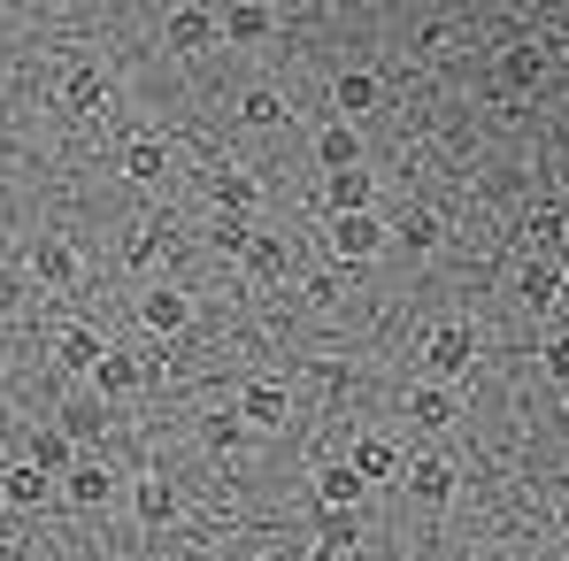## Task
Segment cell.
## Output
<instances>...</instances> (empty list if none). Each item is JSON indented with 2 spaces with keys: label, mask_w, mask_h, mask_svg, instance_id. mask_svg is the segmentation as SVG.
I'll list each match as a JSON object with an SVG mask.
<instances>
[{
  "label": "cell",
  "mask_w": 569,
  "mask_h": 561,
  "mask_svg": "<svg viewBox=\"0 0 569 561\" xmlns=\"http://www.w3.org/2000/svg\"><path fill=\"white\" fill-rule=\"evenodd\" d=\"M323 247H331L347 270H362V262H378L385 247H392V223H385L378 208H362V216H331V223H323Z\"/></svg>",
  "instance_id": "obj_2"
},
{
  "label": "cell",
  "mask_w": 569,
  "mask_h": 561,
  "mask_svg": "<svg viewBox=\"0 0 569 561\" xmlns=\"http://www.w3.org/2000/svg\"><path fill=\"white\" fill-rule=\"evenodd\" d=\"M162 39H170L178 54H208V47L223 39V16H216V8H170V16H162Z\"/></svg>",
  "instance_id": "obj_8"
},
{
  "label": "cell",
  "mask_w": 569,
  "mask_h": 561,
  "mask_svg": "<svg viewBox=\"0 0 569 561\" xmlns=\"http://www.w3.org/2000/svg\"><path fill=\"white\" fill-rule=\"evenodd\" d=\"M231 408L247 415V431H284V423H292V392H284L278 377H254V384H247Z\"/></svg>",
  "instance_id": "obj_6"
},
{
  "label": "cell",
  "mask_w": 569,
  "mask_h": 561,
  "mask_svg": "<svg viewBox=\"0 0 569 561\" xmlns=\"http://www.w3.org/2000/svg\"><path fill=\"white\" fill-rule=\"evenodd\" d=\"M400 492H408L416 508H447V500L462 492V469L447 462V454H408V469H400Z\"/></svg>",
  "instance_id": "obj_3"
},
{
  "label": "cell",
  "mask_w": 569,
  "mask_h": 561,
  "mask_svg": "<svg viewBox=\"0 0 569 561\" xmlns=\"http://www.w3.org/2000/svg\"><path fill=\"white\" fill-rule=\"evenodd\" d=\"M0 500H8V508H47V500H54V477L16 462V469H0Z\"/></svg>",
  "instance_id": "obj_26"
},
{
  "label": "cell",
  "mask_w": 569,
  "mask_h": 561,
  "mask_svg": "<svg viewBox=\"0 0 569 561\" xmlns=\"http://www.w3.org/2000/svg\"><path fill=\"white\" fill-rule=\"evenodd\" d=\"M347 462L362 469V477H370V484H400V469H408V454H400V447H392V439H385V431H362V439H355V454H347Z\"/></svg>",
  "instance_id": "obj_16"
},
{
  "label": "cell",
  "mask_w": 569,
  "mask_h": 561,
  "mask_svg": "<svg viewBox=\"0 0 569 561\" xmlns=\"http://www.w3.org/2000/svg\"><path fill=\"white\" fill-rule=\"evenodd\" d=\"M247 439H254V431H247V415H239V408H223V415H208V423H200V447H208V454H239Z\"/></svg>",
  "instance_id": "obj_29"
},
{
  "label": "cell",
  "mask_w": 569,
  "mask_h": 561,
  "mask_svg": "<svg viewBox=\"0 0 569 561\" xmlns=\"http://www.w3.org/2000/svg\"><path fill=\"white\" fill-rule=\"evenodd\" d=\"M239 123H254V131L284 123V93H278V86H254V93L239 100Z\"/></svg>",
  "instance_id": "obj_33"
},
{
  "label": "cell",
  "mask_w": 569,
  "mask_h": 561,
  "mask_svg": "<svg viewBox=\"0 0 569 561\" xmlns=\"http://www.w3.org/2000/svg\"><path fill=\"white\" fill-rule=\"evenodd\" d=\"M162 254H170V231H162V223H147V231L123 239V262H131V270H154Z\"/></svg>",
  "instance_id": "obj_32"
},
{
  "label": "cell",
  "mask_w": 569,
  "mask_h": 561,
  "mask_svg": "<svg viewBox=\"0 0 569 561\" xmlns=\"http://www.w3.org/2000/svg\"><path fill=\"white\" fill-rule=\"evenodd\" d=\"M239 262H247V278H254V284H278L284 270H292V239H278V231H254Z\"/></svg>",
  "instance_id": "obj_20"
},
{
  "label": "cell",
  "mask_w": 569,
  "mask_h": 561,
  "mask_svg": "<svg viewBox=\"0 0 569 561\" xmlns=\"http://www.w3.org/2000/svg\"><path fill=\"white\" fill-rule=\"evenodd\" d=\"M539 78H547V47H539V39L500 47V86H508V93H531Z\"/></svg>",
  "instance_id": "obj_18"
},
{
  "label": "cell",
  "mask_w": 569,
  "mask_h": 561,
  "mask_svg": "<svg viewBox=\"0 0 569 561\" xmlns=\"http://www.w3.org/2000/svg\"><path fill=\"white\" fill-rule=\"evenodd\" d=\"M208 239H216L223 254H247V239H254V223H247V216H216V231H208Z\"/></svg>",
  "instance_id": "obj_34"
},
{
  "label": "cell",
  "mask_w": 569,
  "mask_h": 561,
  "mask_svg": "<svg viewBox=\"0 0 569 561\" xmlns=\"http://www.w3.org/2000/svg\"><path fill=\"white\" fill-rule=\"evenodd\" d=\"M555 523H562V531H569V492H562V508H555Z\"/></svg>",
  "instance_id": "obj_38"
},
{
  "label": "cell",
  "mask_w": 569,
  "mask_h": 561,
  "mask_svg": "<svg viewBox=\"0 0 569 561\" xmlns=\"http://www.w3.org/2000/svg\"><path fill=\"white\" fill-rule=\"evenodd\" d=\"M62 500H70V508H86V515H93V508H108V500H116V469L86 454V462L62 477Z\"/></svg>",
  "instance_id": "obj_13"
},
{
  "label": "cell",
  "mask_w": 569,
  "mask_h": 561,
  "mask_svg": "<svg viewBox=\"0 0 569 561\" xmlns=\"http://www.w3.org/2000/svg\"><path fill=\"white\" fill-rule=\"evenodd\" d=\"M23 292H31L23 270H0V315H16V308H23Z\"/></svg>",
  "instance_id": "obj_36"
},
{
  "label": "cell",
  "mask_w": 569,
  "mask_h": 561,
  "mask_svg": "<svg viewBox=\"0 0 569 561\" xmlns=\"http://www.w3.org/2000/svg\"><path fill=\"white\" fill-rule=\"evenodd\" d=\"M370 170H331V178H323V208H331V216H362V208H370Z\"/></svg>",
  "instance_id": "obj_25"
},
{
  "label": "cell",
  "mask_w": 569,
  "mask_h": 561,
  "mask_svg": "<svg viewBox=\"0 0 569 561\" xmlns=\"http://www.w3.org/2000/svg\"><path fill=\"white\" fill-rule=\"evenodd\" d=\"M562 270H555V254H531V262H523V270H516V300H523V308H531V315H547V308H555V300H562Z\"/></svg>",
  "instance_id": "obj_12"
},
{
  "label": "cell",
  "mask_w": 569,
  "mask_h": 561,
  "mask_svg": "<svg viewBox=\"0 0 569 561\" xmlns=\"http://www.w3.org/2000/svg\"><path fill=\"white\" fill-rule=\"evenodd\" d=\"M139 323L154 331V339H178L192 323V292H178V284H147L139 292Z\"/></svg>",
  "instance_id": "obj_7"
},
{
  "label": "cell",
  "mask_w": 569,
  "mask_h": 561,
  "mask_svg": "<svg viewBox=\"0 0 569 561\" xmlns=\"http://www.w3.org/2000/svg\"><path fill=\"white\" fill-rule=\"evenodd\" d=\"M523 231H531V247H539V254H555V247L569 239V208H562V200H539Z\"/></svg>",
  "instance_id": "obj_30"
},
{
  "label": "cell",
  "mask_w": 569,
  "mask_h": 561,
  "mask_svg": "<svg viewBox=\"0 0 569 561\" xmlns=\"http://www.w3.org/2000/svg\"><path fill=\"white\" fill-rule=\"evenodd\" d=\"M131 392H147V362L139 354H100V370H93V400H131Z\"/></svg>",
  "instance_id": "obj_14"
},
{
  "label": "cell",
  "mask_w": 569,
  "mask_h": 561,
  "mask_svg": "<svg viewBox=\"0 0 569 561\" xmlns=\"http://www.w3.org/2000/svg\"><path fill=\"white\" fill-rule=\"evenodd\" d=\"M562 208H569V170H562Z\"/></svg>",
  "instance_id": "obj_39"
},
{
  "label": "cell",
  "mask_w": 569,
  "mask_h": 561,
  "mask_svg": "<svg viewBox=\"0 0 569 561\" xmlns=\"http://www.w3.org/2000/svg\"><path fill=\"white\" fill-rule=\"evenodd\" d=\"M423 370H431V384H462V377L477 370V323H462V315L431 323V339H423Z\"/></svg>",
  "instance_id": "obj_1"
},
{
  "label": "cell",
  "mask_w": 569,
  "mask_h": 561,
  "mask_svg": "<svg viewBox=\"0 0 569 561\" xmlns=\"http://www.w3.org/2000/svg\"><path fill=\"white\" fill-rule=\"evenodd\" d=\"M54 100H62L70 116H108V78H100V62H70V70L54 78Z\"/></svg>",
  "instance_id": "obj_9"
},
{
  "label": "cell",
  "mask_w": 569,
  "mask_h": 561,
  "mask_svg": "<svg viewBox=\"0 0 569 561\" xmlns=\"http://www.w3.org/2000/svg\"><path fill=\"white\" fill-rule=\"evenodd\" d=\"M100 354H108V339H100L93 323H70V331L54 339V362H62L70 377H93V370H100Z\"/></svg>",
  "instance_id": "obj_21"
},
{
  "label": "cell",
  "mask_w": 569,
  "mask_h": 561,
  "mask_svg": "<svg viewBox=\"0 0 569 561\" xmlns=\"http://www.w3.org/2000/svg\"><path fill=\"white\" fill-rule=\"evenodd\" d=\"M378 100H385V86L370 78V70H339V86H331V108H339V123H362Z\"/></svg>",
  "instance_id": "obj_22"
},
{
  "label": "cell",
  "mask_w": 569,
  "mask_h": 561,
  "mask_svg": "<svg viewBox=\"0 0 569 561\" xmlns=\"http://www.w3.org/2000/svg\"><path fill=\"white\" fill-rule=\"evenodd\" d=\"M270 31H278V16H270L262 0H239V8H223V39L254 47V39H270Z\"/></svg>",
  "instance_id": "obj_28"
},
{
  "label": "cell",
  "mask_w": 569,
  "mask_h": 561,
  "mask_svg": "<svg viewBox=\"0 0 569 561\" xmlns=\"http://www.w3.org/2000/svg\"><path fill=\"white\" fill-rule=\"evenodd\" d=\"M62 431H70L78 447L108 439V400H78V408H62Z\"/></svg>",
  "instance_id": "obj_31"
},
{
  "label": "cell",
  "mask_w": 569,
  "mask_h": 561,
  "mask_svg": "<svg viewBox=\"0 0 569 561\" xmlns=\"http://www.w3.org/2000/svg\"><path fill=\"white\" fill-rule=\"evenodd\" d=\"M131 508H139V523H147V531H162V523H178V484H170V477H139Z\"/></svg>",
  "instance_id": "obj_24"
},
{
  "label": "cell",
  "mask_w": 569,
  "mask_h": 561,
  "mask_svg": "<svg viewBox=\"0 0 569 561\" xmlns=\"http://www.w3.org/2000/svg\"><path fill=\"white\" fill-rule=\"evenodd\" d=\"M539 362H547V377H555V384H569V331H555V339L539 347Z\"/></svg>",
  "instance_id": "obj_35"
},
{
  "label": "cell",
  "mask_w": 569,
  "mask_h": 561,
  "mask_svg": "<svg viewBox=\"0 0 569 561\" xmlns=\"http://www.w3.org/2000/svg\"><path fill=\"white\" fill-rule=\"evenodd\" d=\"M78 270H86V262H78V247H70V239H39V247H31V262H23V278L39 284V292H70Z\"/></svg>",
  "instance_id": "obj_5"
},
{
  "label": "cell",
  "mask_w": 569,
  "mask_h": 561,
  "mask_svg": "<svg viewBox=\"0 0 569 561\" xmlns=\"http://www.w3.org/2000/svg\"><path fill=\"white\" fill-rule=\"evenodd\" d=\"M362 492H370V477L355 462H323L316 469V508H362Z\"/></svg>",
  "instance_id": "obj_17"
},
{
  "label": "cell",
  "mask_w": 569,
  "mask_h": 561,
  "mask_svg": "<svg viewBox=\"0 0 569 561\" xmlns=\"http://www.w3.org/2000/svg\"><path fill=\"white\" fill-rule=\"evenodd\" d=\"M116 170H123L131 186H162V178H170V147H162L154 131H139V139H123V154H116Z\"/></svg>",
  "instance_id": "obj_11"
},
{
  "label": "cell",
  "mask_w": 569,
  "mask_h": 561,
  "mask_svg": "<svg viewBox=\"0 0 569 561\" xmlns=\"http://www.w3.org/2000/svg\"><path fill=\"white\" fill-rule=\"evenodd\" d=\"M355 547H362V508H316L308 561H355Z\"/></svg>",
  "instance_id": "obj_4"
},
{
  "label": "cell",
  "mask_w": 569,
  "mask_h": 561,
  "mask_svg": "<svg viewBox=\"0 0 569 561\" xmlns=\"http://www.w3.org/2000/svg\"><path fill=\"white\" fill-rule=\"evenodd\" d=\"M408 423H416V431H431V439H439V431H455V423H462L455 384H416V392H408Z\"/></svg>",
  "instance_id": "obj_10"
},
{
  "label": "cell",
  "mask_w": 569,
  "mask_h": 561,
  "mask_svg": "<svg viewBox=\"0 0 569 561\" xmlns=\"http://www.w3.org/2000/svg\"><path fill=\"white\" fill-rule=\"evenodd\" d=\"M216 216H254L262 208V186H254V170H216Z\"/></svg>",
  "instance_id": "obj_23"
},
{
  "label": "cell",
  "mask_w": 569,
  "mask_h": 561,
  "mask_svg": "<svg viewBox=\"0 0 569 561\" xmlns=\"http://www.w3.org/2000/svg\"><path fill=\"white\" fill-rule=\"evenodd\" d=\"M316 162H323V178H331V170H362V131L331 116V123L316 131Z\"/></svg>",
  "instance_id": "obj_19"
},
{
  "label": "cell",
  "mask_w": 569,
  "mask_h": 561,
  "mask_svg": "<svg viewBox=\"0 0 569 561\" xmlns=\"http://www.w3.org/2000/svg\"><path fill=\"white\" fill-rule=\"evenodd\" d=\"M392 239H400L408 254H439V239H447V223H439V208H408V216L392 223Z\"/></svg>",
  "instance_id": "obj_27"
},
{
  "label": "cell",
  "mask_w": 569,
  "mask_h": 561,
  "mask_svg": "<svg viewBox=\"0 0 569 561\" xmlns=\"http://www.w3.org/2000/svg\"><path fill=\"white\" fill-rule=\"evenodd\" d=\"M23 462L39 469V477H70L86 454H78V439H70L62 423H47V431H31V454H23Z\"/></svg>",
  "instance_id": "obj_15"
},
{
  "label": "cell",
  "mask_w": 569,
  "mask_h": 561,
  "mask_svg": "<svg viewBox=\"0 0 569 561\" xmlns=\"http://www.w3.org/2000/svg\"><path fill=\"white\" fill-rule=\"evenodd\" d=\"M555 270H562V278H569V239H562V247H555Z\"/></svg>",
  "instance_id": "obj_37"
}]
</instances>
